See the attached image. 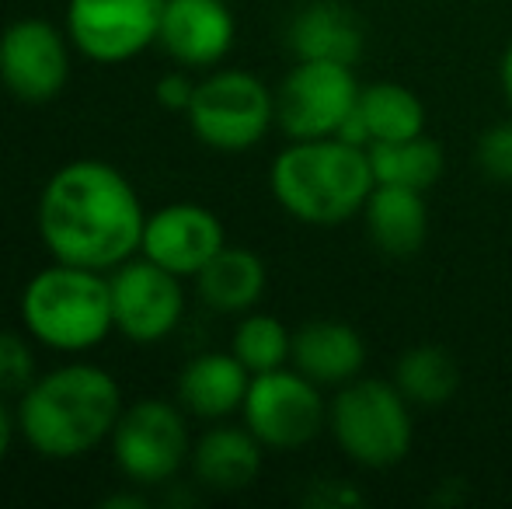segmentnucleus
Listing matches in <instances>:
<instances>
[{
    "label": "nucleus",
    "instance_id": "f257e3e1",
    "mask_svg": "<svg viewBox=\"0 0 512 509\" xmlns=\"http://www.w3.org/2000/svg\"><path fill=\"white\" fill-rule=\"evenodd\" d=\"M35 224L56 262L112 272L140 252L147 213L140 192L115 164L84 157L49 175Z\"/></svg>",
    "mask_w": 512,
    "mask_h": 509
},
{
    "label": "nucleus",
    "instance_id": "f03ea898",
    "mask_svg": "<svg viewBox=\"0 0 512 509\" xmlns=\"http://www.w3.org/2000/svg\"><path fill=\"white\" fill-rule=\"evenodd\" d=\"M122 391L95 363H67L35 377L21 391L18 433L46 461H77L112 440L122 415Z\"/></svg>",
    "mask_w": 512,
    "mask_h": 509
},
{
    "label": "nucleus",
    "instance_id": "7ed1b4c3",
    "mask_svg": "<svg viewBox=\"0 0 512 509\" xmlns=\"http://www.w3.org/2000/svg\"><path fill=\"white\" fill-rule=\"evenodd\" d=\"M269 189L276 203L300 224L335 227L363 213L370 192L377 189L370 150L342 140H293L279 150L269 168Z\"/></svg>",
    "mask_w": 512,
    "mask_h": 509
},
{
    "label": "nucleus",
    "instance_id": "20e7f679",
    "mask_svg": "<svg viewBox=\"0 0 512 509\" xmlns=\"http://www.w3.org/2000/svg\"><path fill=\"white\" fill-rule=\"evenodd\" d=\"M21 321L28 339L53 353H88L115 332L112 293L98 269L56 262L39 269L21 290Z\"/></svg>",
    "mask_w": 512,
    "mask_h": 509
},
{
    "label": "nucleus",
    "instance_id": "39448f33",
    "mask_svg": "<svg viewBox=\"0 0 512 509\" xmlns=\"http://www.w3.org/2000/svg\"><path fill=\"white\" fill-rule=\"evenodd\" d=\"M328 429L349 461L377 471L405 461L415 440L411 401L380 377H356L338 387L328 405Z\"/></svg>",
    "mask_w": 512,
    "mask_h": 509
},
{
    "label": "nucleus",
    "instance_id": "423d86ee",
    "mask_svg": "<svg viewBox=\"0 0 512 509\" xmlns=\"http://www.w3.org/2000/svg\"><path fill=\"white\" fill-rule=\"evenodd\" d=\"M189 126L216 154H244L276 126V91L248 70H216L196 84Z\"/></svg>",
    "mask_w": 512,
    "mask_h": 509
},
{
    "label": "nucleus",
    "instance_id": "0eeeda50",
    "mask_svg": "<svg viewBox=\"0 0 512 509\" xmlns=\"http://www.w3.org/2000/svg\"><path fill=\"white\" fill-rule=\"evenodd\" d=\"M108 443L115 468L140 489L171 482L192 457L185 412L161 398H140L122 408Z\"/></svg>",
    "mask_w": 512,
    "mask_h": 509
},
{
    "label": "nucleus",
    "instance_id": "6e6552de",
    "mask_svg": "<svg viewBox=\"0 0 512 509\" xmlns=\"http://www.w3.org/2000/svg\"><path fill=\"white\" fill-rule=\"evenodd\" d=\"M359 88L349 63L297 60L276 88V126L290 140L338 136L356 112Z\"/></svg>",
    "mask_w": 512,
    "mask_h": 509
},
{
    "label": "nucleus",
    "instance_id": "1a4fd4ad",
    "mask_svg": "<svg viewBox=\"0 0 512 509\" xmlns=\"http://www.w3.org/2000/svg\"><path fill=\"white\" fill-rule=\"evenodd\" d=\"M241 415L244 426L269 450H300L328 426V405L321 391L297 367L251 377Z\"/></svg>",
    "mask_w": 512,
    "mask_h": 509
},
{
    "label": "nucleus",
    "instance_id": "9d476101",
    "mask_svg": "<svg viewBox=\"0 0 512 509\" xmlns=\"http://www.w3.org/2000/svg\"><path fill=\"white\" fill-rule=\"evenodd\" d=\"M112 293V321L122 339L136 346H154L168 339L185 314L182 276L161 269L150 258H129L108 276Z\"/></svg>",
    "mask_w": 512,
    "mask_h": 509
},
{
    "label": "nucleus",
    "instance_id": "9b49d317",
    "mask_svg": "<svg viewBox=\"0 0 512 509\" xmlns=\"http://www.w3.org/2000/svg\"><path fill=\"white\" fill-rule=\"evenodd\" d=\"M164 0H70L67 35L84 60L129 63L161 32Z\"/></svg>",
    "mask_w": 512,
    "mask_h": 509
},
{
    "label": "nucleus",
    "instance_id": "f8f14e48",
    "mask_svg": "<svg viewBox=\"0 0 512 509\" xmlns=\"http://www.w3.org/2000/svg\"><path fill=\"white\" fill-rule=\"evenodd\" d=\"M70 46V35L53 21H11L0 32V81L18 102H53L70 81Z\"/></svg>",
    "mask_w": 512,
    "mask_h": 509
},
{
    "label": "nucleus",
    "instance_id": "ddd939ff",
    "mask_svg": "<svg viewBox=\"0 0 512 509\" xmlns=\"http://www.w3.org/2000/svg\"><path fill=\"white\" fill-rule=\"evenodd\" d=\"M223 245H227V234L213 210H206L203 203H168L147 213L140 255L175 276L196 279Z\"/></svg>",
    "mask_w": 512,
    "mask_h": 509
},
{
    "label": "nucleus",
    "instance_id": "4468645a",
    "mask_svg": "<svg viewBox=\"0 0 512 509\" xmlns=\"http://www.w3.org/2000/svg\"><path fill=\"white\" fill-rule=\"evenodd\" d=\"M230 0H164L157 46L182 70H209L234 49Z\"/></svg>",
    "mask_w": 512,
    "mask_h": 509
},
{
    "label": "nucleus",
    "instance_id": "2eb2a0df",
    "mask_svg": "<svg viewBox=\"0 0 512 509\" xmlns=\"http://www.w3.org/2000/svg\"><path fill=\"white\" fill-rule=\"evenodd\" d=\"M425 119H429V112L415 91L398 81H377L359 88L356 112L338 129V136L370 150L373 143L408 140V136L425 133Z\"/></svg>",
    "mask_w": 512,
    "mask_h": 509
},
{
    "label": "nucleus",
    "instance_id": "dca6fc26",
    "mask_svg": "<svg viewBox=\"0 0 512 509\" xmlns=\"http://www.w3.org/2000/svg\"><path fill=\"white\" fill-rule=\"evenodd\" d=\"M297 60H331V63H356L363 56L366 32L363 21L338 0H310L300 7L286 32Z\"/></svg>",
    "mask_w": 512,
    "mask_h": 509
},
{
    "label": "nucleus",
    "instance_id": "f3484780",
    "mask_svg": "<svg viewBox=\"0 0 512 509\" xmlns=\"http://www.w3.org/2000/svg\"><path fill=\"white\" fill-rule=\"evenodd\" d=\"M251 370L234 353H199L178 374V405L196 419H227L241 412Z\"/></svg>",
    "mask_w": 512,
    "mask_h": 509
},
{
    "label": "nucleus",
    "instance_id": "a211bd4d",
    "mask_svg": "<svg viewBox=\"0 0 512 509\" xmlns=\"http://www.w3.org/2000/svg\"><path fill=\"white\" fill-rule=\"evenodd\" d=\"M293 367L307 374L314 384H349L363 377L366 342L345 321H307L293 332Z\"/></svg>",
    "mask_w": 512,
    "mask_h": 509
},
{
    "label": "nucleus",
    "instance_id": "6ab92c4d",
    "mask_svg": "<svg viewBox=\"0 0 512 509\" xmlns=\"http://www.w3.org/2000/svg\"><path fill=\"white\" fill-rule=\"evenodd\" d=\"M262 440L248 426H213L192 443V471L206 489L241 492L262 471Z\"/></svg>",
    "mask_w": 512,
    "mask_h": 509
},
{
    "label": "nucleus",
    "instance_id": "aec40b11",
    "mask_svg": "<svg viewBox=\"0 0 512 509\" xmlns=\"http://www.w3.org/2000/svg\"><path fill=\"white\" fill-rule=\"evenodd\" d=\"M366 234L391 258H411L429 238L425 192L405 185H377L363 206Z\"/></svg>",
    "mask_w": 512,
    "mask_h": 509
},
{
    "label": "nucleus",
    "instance_id": "412c9836",
    "mask_svg": "<svg viewBox=\"0 0 512 509\" xmlns=\"http://www.w3.org/2000/svg\"><path fill=\"white\" fill-rule=\"evenodd\" d=\"M269 272L258 252L237 245H223L196 276V290L209 311L248 314L262 300Z\"/></svg>",
    "mask_w": 512,
    "mask_h": 509
},
{
    "label": "nucleus",
    "instance_id": "4be33fe9",
    "mask_svg": "<svg viewBox=\"0 0 512 509\" xmlns=\"http://www.w3.org/2000/svg\"><path fill=\"white\" fill-rule=\"evenodd\" d=\"M370 164L377 185H405V189L429 192L446 171V150L439 140L418 133L408 140L373 143Z\"/></svg>",
    "mask_w": 512,
    "mask_h": 509
},
{
    "label": "nucleus",
    "instance_id": "5701e85b",
    "mask_svg": "<svg viewBox=\"0 0 512 509\" xmlns=\"http://www.w3.org/2000/svg\"><path fill=\"white\" fill-rule=\"evenodd\" d=\"M394 384L411 405L439 408L457 394L460 367L443 346L422 342V346H411L408 353H401V360L394 363Z\"/></svg>",
    "mask_w": 512,
    "mask_h": 509
},
{
    "label": "nucleus",
    "instance_id": "b1692460",
    "mask_svg": "<svg viewBox=\"0 0 512 509\" xmlns=\"http://www.w3.org/2000/svg\"><path fill=\"white\" fill-rule=\"evenodd\" d=\"M230 353L255 374H269L290 363L293 356V332L272 314H244L234 328Z\"/></svg>",
    "mask_w": 512,
    "mask_h": 509
},
{
    "label": "nucleus",
    "instance_id": "393cba45",
    "mask_svg": "<svg viewBox=\"0 0 512 509\" xmlns=\"http://www.w3.org/2000/svg\"><path fill=\"white\" fill-rule=\"evenodd\" d=\"M35 381V353L25 335L0 332V398L21 394Z\"/></svg>",
    "mask_w": 512,
    "mask_h": 509
},
{
    "label": "nucleus",
    "instance_id": "a878e982",
    "mask_svg": "<svg viewBox=\"0 0 512 509\" xmlns=\"http://www.w3.org/2000/svg\"><path fill=\"white\" fill-rule=\"evenodd\" d=\"M474 161H478V168L485 171V178L512 185V119L488 126L485 133L478 136Z\"/></svg>",
    "mask_w": 512,
    "mask_h": 509
},
{
    "label": "nucleus",
    "instance_id": "bb28decb",
    "mask_svg": "<svg viewBox=\"0 0 512 509\" xmlns=\"http://www.w3.org/2000/svg\"><path fill=\"white\" fill-rule=\"evenodd\" d=\"M192 95H196V84H192L189 74H182V70H175V74H164L161 81H157V88H154L157 105H161V109H168V112H189Z\"/></svg>",
    "mask_w": 512,
    "mask_h": 509
},
{
    "label": "nucleus",
    "instance_id": "cd10ccee",
    "mask_svg": "<svg viewBox=\"0 0 512 509\" xmlns=\"http://www.w3.org/2000/svg\"><path fill=\"white\" fill-rule=\"evenodd\" d=\"M14 433H18V415H11V408L0 401V464H4V457L11 454Z\"/></svg>",
    "mask_w": 512,
    "mask_h": 509
},
{
    "label": "nucleus",
    "instance_id": "c85d7f7f",
    "mask_svg": "<svg viewBox=\"0 0 512 509\" xmlns=\"http://www.w3.org/2000/svg\"><path fill=\"white\" fill-rule=\"evenodd\" d=\"M499 84H502V95H506L509 109H512V42L509 49L502 53V63H499Z\"/></svg>",
    "mask_w": 512,
    "mask_h": 509
}]
</instances>
